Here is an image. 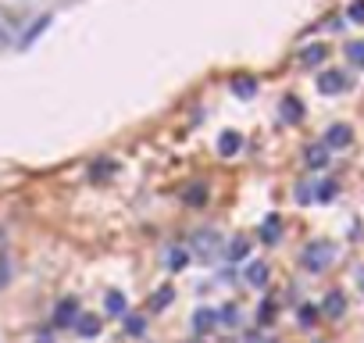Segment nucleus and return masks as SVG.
Segmentation results:
<instances>
[{"label": "nucleus", "instance_id": "f257e3e1", "mask_svg": "<svg viewBox=\"0 0 364 343\" xmlns=\"http://www.w3.org/2000/svg\"><path fill=\"white\" fill-rule=\"evenodd\" d=\"M186 250H190V261H197V265H211V261H218L222 258V250H225V240H222V233L218 229H197L190 240H186Z\"/></svg>", "mask_w": 364, "mask_h": 343}, {"label": "nucleus", "instance_id": "f03ea898", "mask_svg": "<svg viewBox=\"0 0 364 343\" xmlns=\"http://www.w3.org/2000/svg\"><path fill=\"white\" fill-rule=\"evenodd\" d=\"M336 261V243L332 240H311L304 250H300V265L307 268V272H325L328 265Z\"/></svg>", "mask_w": 364, "mask_h": 343}, {"label": "nucleus", "instance_id": "7ed1b4c3", "mask_svg": "<svg viewBox=\"0 0 364 343\" xmlns=\"http://www.w3.org/2000/svg\"><path fill=\"white\" fill-rule=\"evenodd\" d=\"M79 315H82L79 300H75V297H61L58 307H54V325H58V329H68V325H75Z\"/></svg>", "mask_w": 364, "mask_h": 343}, {"label": "nucleus", "instance_id": "20e7f679", "mask_svg": "<svg viewBox=\"0 0 364 343\" xmlns=\"http://www.w3.org/2000/svg\"><path fill=\"white\" fill-rule=\"evenodd\" d=\"M321 143H325L328 150H346V147L353 143V129H350V125H328Z\"/></svg>", "mask_w": 364, "mask_h": 343}, {"label": "nucleus", "instance_id": "39448f33", "mask_svg": "<svg viewBox=\"0 0 364 343\" xmlns=\"http://www.w3.org/2000/svg\"><path fill=\"white\" fill-rule=\"evenodd\" d=\"M318 90H321L325 97H336V93H343V90H346V75H343V72H336V68H328V72H321V75H318Z\"/></svg>", "mask_w": 364, "mask_h": 343}, {"label": "nucleus", "instance_id": "423d86ee", "mask_svg": "<svg viewBox=\"0 0 364 343\" xmlns=\"http://www.w3.org/2000/svg\"><path fill=\"white\" fill-rule=\"evenodd\" d=\"M164 268L168 272H182V268H190V250L182 247V243H171L164 250Z\"/></svg>", "mask_w": 364, "mask_h": 343}, {"label": "nucleus", "instance_id": "0eeeda50", "mask_svg": "<svg viewBox=\"0 0 364 343\" xmlns=\"http://www.w3.org/2000/svg\"><path fill=\"white\" fill-rule=\"evenodd\" d=\"M250 258V240L247 236H232L229 243H225V261L229 265H240V261H247Z\"/></svg>", "mask_w": 364, "mask_h": 343}, {"label": "nucleus", "instance_id": "6e6552de", "mask_svg": "<svg viewBox=\"0 0 364 343\" xmlns=\"http://www.w3.org/2000/svg\"><path fill=\"white\" fill-rule=\"evenodd\" d=\"M243 279H247V286H268V279H272V268L264 265V261H250L247 268H243Z\"/></svg>", "mask_w": 364, "mask_h": 343}, {"label": "nucleus", "instance_id": "1a4fd4ad", "mask_svg": "<svg viewBox=\"0 0 364 343\" xmlns=\"http://www.w3.org/2000/svg\"><path fill=\"white\" fill-rule=\"evenodd\" d=\"M104 311H107L111 318H125V315H129L125 293H122V290H107V293H104Z\"/></svg>", "mask_w": 364, "mask_h": 343}, {"label": "nucleus", "instance_id": "9d476101", "mask_svg": "<svg viewBox=\"0 0 364 343\" xmlns=\"http://www.w3.org/2000/svg\"><path fill=\"white\" fill-rule=\"evenodd\" d=\"M50 26H54V15H40V19H36V22L29 26V33H26V36L18 40V47H22V51H26V47H33V43H36V40H40V36H43V33L50 29Z\"/></svg>", "mask_w": 364, "mask_h": 343}, {"label": "nucleus", "instance_id": "9b49d317", "mask_svg": "<svg viewBox=\"0 0 364 343\" xmlns=\"http://www.w3.org/2000/svg\"><path fill=\"white\" fill-rule=\"evenodd\" d=\"M240 147H243V136H240L236 129H225V132L218 136V154H222V157H236Z\"/></svg>", "mask_w": 364, "mask_h": 343}, {"label": "nucleus", "instance_id": "f8f14e48", "mask_svg": "<svg viewBox=\"0 0 364 343\" xmlns=\"http://www.w3.org/2000/svg\"><path fill=\"white\" fill-rule=\"evenodd\" d=\"M171 300H175V286H157V290L150 293V300H146V311L157 315V311H164Z\"/></svg>", "mask_w": 364, "mask_h": 343}, {"label": "nucleus", "instance_id": "ddd939ff", "mask_svg": "<svg viewBox=\"0 0 364 343\" xmlns=\"http://www.w3.org/2000/svg\"><path fill=\"white\" fill-rule=\"evenodd\" d=\"M343 311H346V297H343L339 290L325 293V300H321V315H325V318H343Z\"/></svg>", "mask_w": 364, "mask_h": 343}, {"label": "nucleus", "instance_id": "4468645a", "mask_svg": "<svg viewBox=\"0 0 364 343\" xmlns=\"http://www.w3.org/2000/svg\"><path fill=\"white\" fill-rule=\"evenodd\" d=\"M190 325H193V332H197V336H204V332H211V329L218 325V318H215V311H211V307H197V311H193V318H190Z\"/></svg>", "mask_w": 364, "mask_h": 343}, {"label": "nucleus", "instance_id": "2eb2a0df", "mask_svg": "<svg viewBox=\"0 0 364 343\" xmlns=\"http://www.w3.org/2000/svg\"><path fill=\"white\" fill-rule=\"evenodd\" d=\"M75 332H79L82 339H97V336H100V318L90 315V311H82V315L75 318Z\"/></svg>", "mask_w": 364, "mask_h": 343}, {"label": "nucleus", "instance_id": "dca6fc26", "mask_svg": "<svg viewBox=\"0 0 364 343\" xmlns=\"http://www.w3.org/2000/svg\"><path fill=\"white\" fill-rule=\"evenodd\" d=\"M215 318H218V325H229V329H236V325L243 322V311H240V304H222V307L215 311Z\"/></svg>", "mask_w": 364, "mask_h": 343}, {"label": "nucleus", "instance_id": "f3484780", "mask_svg": "<svg viewBox=\"0 0 364 343\" xmlns=\"http://www.w3.org/2000/svg\"><path fill=\"white\" fill-rule=\"evenodd\" d=\"M182 201H186L190 208H204L208 204V183H193L186 194H182Z\"/></svg>", "mask_w": 364, "mask_h": 343}, {"label": "nucleus", "instance_id": "a211bd4d", "mask_svg": "<svg viewBox=\"0 0 364 343\" xmlns=\"http://www.w3.org/2000/svg\"><path fill=\"white\" fill-rule=\"evenodd\" d=\"M304 157H307L311 168H325V164H328V147H325V143H311Z\"/></svg>", "mask_w": 364, "mask_h": 343}, {"label": "nucleus", "instance_id": "6ab92c4d", "mask_svg": "<svg viewBox=\"0 0 364 343\" xmlns=\"http://www.w3.org/2000/svg\"><path fill=\"white\" fill-rule=\"evenodd\" d=\"M279 226H282V218H279V215H268V218L261 222V240H264V243H279V236H282Z\"/></svg>", "mask_w": 364, "mask_h": 343}, {"label": "nucleus", "instance_id": "aec40b11", "mask_svg": "<svg viewBox=\"0 0 364 343\" xmlns=\"http://www.w3.org/2000/svg\"><path fill=\"white\" fill-rule=\"evenodd\" d=\"M232 93H236V97H243V100H250V97L257 93V79H250V75L232 79Z\"/></svg>", "mask_w": 364, "mask_h": 343}, {"label": "nucleus", "instance_id": "412c9836", "mask_svg": "<svg viewBox=\"0 0 364 343\" xmlns=\"http://www.w3.org/2000/svg\"><path fill=\"white\" fill-rule=\"evenodd\" d=\"M282 118H286L289 125H296V122L304 118V104H300L296 97H286V100H282Z\"/></svg>", "mask_w": 364, "mask_h": 343}, {"label": "nucleus", "instance_id": "4be33fe9", "mask_svg": "<svg viewBox=\"0 0 364 343\" xmlns=\"http://www.w3.org/2000/svg\"><path fill=\"white\" fill-rule=\"evenodd\" d=\"M325 54H328V51H325L321 43H311V47L300 54V61H304L307 68H314V65H321V61H325Z\"/></svg>", "mask_w": 364, "mask_h": 343}, {"label": "nucleus", "instance_id": "5701e85b", "mask_svg": "<svg viewBox=\"0 0 364 343\" xmlns=\"http://www.w3.org/2000/svg\"><path fill=\"white\" fill-rule=\"evenodd\" d=\"M336 194H339V186H336L332 179H325V183H318V186H314V201H318V204H328Z\"/></svg>", "mask_w": 364, "mask_h": 343}, {"label": "nucleus", "instance_id": "b1692460", "mask_svg": "<svg viewBox=\"0 0 364 343\" xmlns=\"http://www.w3.org/2000/svg\"><path fill=\"white\" fill-rule=\"evenodd\" d=\"M122 322H125V332H129V336H143V332H146V318H143V315H139V318H136V315H125Z\"/></svg>", "mask_w": 364, "mask_h": 343}, {"label": "nucleus", "instance_id": "393cba45", "mask_svg": "<svg viewBox=\"0 0 364 343\" xmlns=\"http://www.w3.org/2000/svg\"><path fill=\"white\" fill-rule=\"evenodd\" d=\"M346 58H350V65H357V68H364V43H360V40H353V43H346Z\"/></svg>", "mask_w": 364, "mask_h": 343}, {"label": "nucleus", "instance_id": "a878e982", "mask_svg": "<svg viewBox=\"0 0 364 343\" xmlns=\"http://www.w3.org/2000/svg\"><path fill=\"white\" fill-rule=\"evenodd\" d=\"M107 176H114V161H97V164H93V179L104 183Z\"/></svg>", "mask_w": 364, "mask_h": 343}, {"label": "nucleus", "instance_id": "bb28decb", "mask_svg": "<svg viewBox=\"0 0 364 343\" xmlns=\"http://www.w3.org/2000/svg\"><path fill=\"white\" fill-rule=\"evenodd\" d=\"M257 322H261V325H272V322H275V300H264V304L257 307Z\"/></svg>", "mask_w": 364, "mask_h": 343}, {"label": "nucleus", "instance_id": "cd10ccee", "mask_svg": "<svg viewBox=\"0 0 364 343\" xmlns=\"http://www.w3.org/2000/svg\"><path fill=\"white\" fill-rule=\"evenodd\" d=\"M314 322H318V307H314V304H304V307H300V325L307 329V325H314Z\"/></svg>", "mask_w": 364, "mask_h": 343}, {"label": "nucleus", "instance_id": "c85d7f7f", "mask_svg": "<svg viewBox=\"0 0 364 343\" xmlns=\"http://www.w3.org/2000/svg\"><path fill=\"white\" fill-rule=\"evenodd\" d=\"M296 201H300V204H311V201H314V186H311V183H300V186H296Z\"/></svg>", "mask_w": 364, "mask_h": 343}, {"label": "nucleus", "instance_id": "c756f323", "mask_svg": "<svg viewBox=\"0 0 364 343\" xmlns=\"http://www.w3.org/2000/svg\"><path fill=\"white\" fill-rule=\"evenodd\" d=\"M8 279H11V261L0 254V286H8Z\"/></svg>", "mask_w": 364, "mask_h": 343}, {"label": "nucleus", "instance_id": "7c9ffc66", "mask_svg": "<svg viewBox=\"0 0 364 343\" xmlns=\"http://www.w3.org/2000/svg\"><path fill=\"white\" fill-rule=\"evenodd\" d=\"M350 19H353V22H364V0H357V4H350Z\"/></svg>", "mask_w": 364, "mask_h": 343}, {"label": "nucleus", "instance_id": "2f4dec72", "mask_svg": "<svg viewBox=\"0 0 364 343\" xmlns=\"http://www.w3.org/2000/svg\"><path fill=\"white\" fill-rule=\"evenodd\" d=\"M250 343H279V339H272V336H257V332H250Z\"/></svg>", "mask_w": 364, "mask_h": 343}, {"label": "nucleus", "instance_id": "473e14b6", "mask_svg": "<svg viewBox=\"0 0 364 343\" xmlns=\"http://www.w3.org/2000/svg\"><path fill=\"white\" fill-rule=\"evenodd\" d=\"M8 43V26H4V19H0V47Z\"/></svg>", "mask_w": 364, "mask_h": 343}, {"label": "nucleus", "instance_id": "72a5a7b5", "mask_svg": "<svg viewBox=\"0 0 364 343\" xmlns=\"http://www.w3.org/2000/svg\"><path fill=\"white\" fill-rule=\"evenodd\" d=\"M357 283H360V290H364V268H357Z\"/></svg>", "mask_w": 364, "mask_h": 343}]
</instances>
